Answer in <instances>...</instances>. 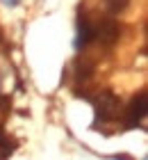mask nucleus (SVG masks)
<instances>
[{"label": "nucleus", "mask_w": 148, "mask_h": 160, "mask_svg": "<svg viewBox=\"0 0 148 160\" xmlns=\"http://www.w3.org/2000/svg\"><path fill=\"white\" fill-rule=\"evenodd\" d=\"M2 2H5V5H9V7H16V5H18V0H2Z\"/></svg>", "instance_id": "8"}, {"label": "nucleus", "mask_w": 148, "mask_h": 160, "mask_svg": "<svg viewBox=\"0 0 148 160\" xmlns=\"http://www.w3.org/2000/svg\"><path fill=\"white\" fill-rule=\"evenodd\" d=\"M118 117V98L112 92H98L96 96V123L112 121Z\"/></svg>", "instance_id": "1"}, {"label": "nucleus", "mask_w": 148, "mask_h": 160, "mask_svg": "<svg viewBox=\"0 0 148 160\" xmlns=\"http://www.w3.org/2000/svg\"><path fill=\"white\" fill-rule=\"evenodd\" d=\"M146 92H139L135 98L128 103V108H125V117H128V128H135L141 123V119L146 117Z\"/></svg>", "instance_id": "3"}, {"label": "nucleus", "mask_w": 148, "mask_h": 160, "mask_svg": "<svg viewBox=\"0 0 148 160\" xmlns=\"http://www.w3.org/2000/svg\"><path fill=\"white\" fill-rule=\"evenodd\" d=\"M2 39H5V37H2V30H0V41H2Z\"/></svg>", "instance_id": "9"}, {"label": "nucleus", "mask_w": 148, "mask_h": 160, "mask_svg": "<svg viewBox=\"0 0 148 160\" xmlns=\"http://www.w3.org/2000/svg\"><path fill=\"white\" fill-rule=\"evenodd\" d=\"M96 39V32H93V25L89 23L87 18H80L78 21V37H75V48L78 50H82L87 48L89 43H91Z\"/></svg>", "instance_id": "4"}, {"label": "nucleus", "mask_w": 148, "mask_h": 160, "mask_svg": "<svg viewBox=\"0 0 148 160\" xmlns=\"http://www.w3.org/2000/svg\"><path fill=\"white\" fill-rule=\"evenodd\" d=\"M96 71V64L93 60H89V57H80V60L73 64V76H75L78 82H87V80H91Z\"/></svg>", "instance_id": "5"}, {"label": "nucleus", "mask_w": 148, "mask_h": 160, "mask_svg": "<svg viewBox=\"0 0 148 160\" xmlns=\"http://www.w3.org/2000/svg\"><path fill=\"white\" fill-rule=\"evenodd\" d=\"M93 32H96V39H98L103 46H114V43L121 39V25H118L114 18L98 21V25H93Z\"/></svg>", "instance_id": "2"}, {"label": "nucleus", "mask_w": 148, "mask_h": 160, "mask_svg": "<svg viewBox=\"0 0 148 160\" xmlns=\"http://www.w3.org/2000/svg\"><path fill=\"white\" fill-rule=\"evenodd\" d=\"M7 142V137H5V130H2V126H0V147Z\"/></svg>", "instance_id": "7"}, {"label": "nucleus", "mask_w": 148, "mask_h": 160, "mask_svg": "<svg viewBox=\"0 0 148 160\" xmlns=\"http://www.w3.org/2000/svg\"><path fill=\"white\" fill-rule=\"evenodd\" d=\"M128 2L130 0H105V7L112 14H118V12H123L125 7H128Z\"/></svg>", "instance_id": "6"}]
</instances>
